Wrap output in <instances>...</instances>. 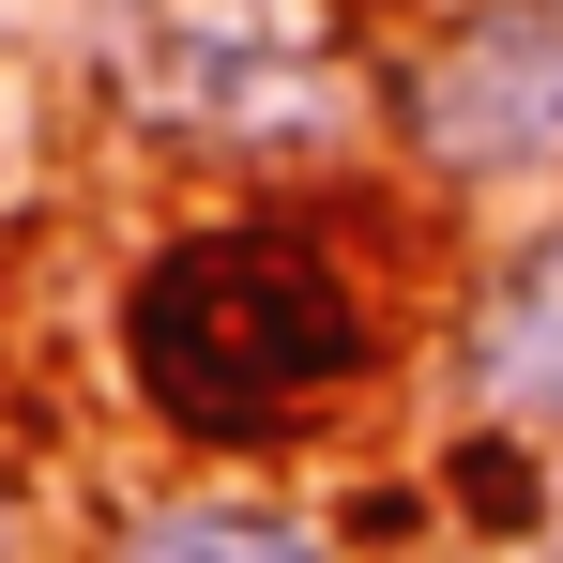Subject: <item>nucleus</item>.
Returning <instances> with one entry per match:
<instances>
[{
  "label": "nucleus",
  "mask_w": 563,
  "mask_h": 563,
  "mask_svg": "<svg viewBox=\"0 0 563 563\" xmlns=\"http://www.w3.org/2000/svg\"><path fill=\"white\" fill-rule=\"evenodd\" d=\"M0 563H15V503H0Z\"/></svg>",
  "instance_id": "nucleus-6"
},
{
  "label": "nucleus",
  "mask_w": 563,
  "mask_h": 563,
  "mask_svg": "<svg viewBox=\"0 0 563 563\" xmlns=\"http://www.w3.org/2000/svg\"><path fill=\"white\" fill-rule=\"evenodd\" d=\"M107 351L153 442L184 457H305L335 411H366L411 351V289L351 198H229L137 244L107 305Z\"/></svg>",
  "instance_id": "nucleus-1"
},
{
  "label": "nucleus",
  "mask_w": 563,
  "mask_h": 563,
  "mask_svg": "<svg viewBox=\"0 0 563 563\" xmlns=\"http://www.w3.org/2000/svg\"><path fill=\"white\" fill-rule=\"evenodd\" d=\"M92 92L213 168H320L380 122L366 0H92Z\"/></svg>",
  "instance_id": "nucleus-2"
},
{
  "label": "nucleus",
  "mask_w": 563,
  "mask_h": 563,
  "mask_svg": "<svg viewBox=\"0 0 563 563\" xmlns=\"http://www.w3.org/2000/svg\"><path fill=\"white\" fill-rule=\"evenodd\" d=\"M77 563H366V549H351V518H320V503H289V487L198 472V487L122 503V518H107Z\"/></svg>",
  "instance_id": "nucleus-5"
},
{
  "label": "nucleus",
  "mask_w": 563,
  "mask_h": 563,
  "mask_svg": "<svg viewBox=\"0 0 563 563\" xmlns=\"http://www.w3.org/2000/svg\"><path fill=\"white\" fill-rule=\"evenodd\" d=\"M380 137L457 213L563 198V0H427L380 46Z\"/></svg>",
  "instance_id": "nucleus-3"
},
{
  "label": "nucleus",
  "mask_w": 563,
  "mask_h": 563,
  "mask_svg": "<svg viewBox=\"0 0 563 563\" xmlns=\"http://www.w3.org/2000/svg\"><path fill=\"white\" fill-rule=\"evenodd\" d=\"M442 366H457V411L563 457V198H533L487 260H472L457 320H442Z\"/></svg>",
  "instance_id": "nucleus-4"
}]
</instances>
